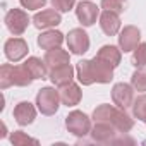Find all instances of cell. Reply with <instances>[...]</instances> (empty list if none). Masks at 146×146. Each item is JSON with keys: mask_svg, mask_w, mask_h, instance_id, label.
Listing matches in <instances>:
<instances>
[{"mask_svg": "<svg viewBox=\"0 0 146 146\" xmlns=\"http://www.w3.org/2000/svg\"><path fill=\"white\" fill-rule=\"evenodd\" d=\"M58 93H60L62 103L67 105V107H74V105H78V103L81 102V96H83L81 88H79L78 84H74V83H69V84L60 86Z\"/></svg>", "mask_w": 146, "mask_h": 146, "instance_id": "16", "label": "cell"}, {"mask_svg": "<svg viewBox=\"0 0 146 146\" xmlns=\"http://www.w3.org/2000/svg\"><path fill=\"white\" fill-rule=\"evenodd\" d=\"M112 100H113V105H117L119 108L127 110L129 107H132V102H134V88H132V84H125V83L113 84Z\"/></svg>", "mask_w": 146, "mask_h": 146, "instance_id": "5", "label": "cell"}, {"mask_svg": "<svg viewBox=\"0 0 146 146\" xmlns=\"http://www.w3.org/2000/svg\"><path fill=\"white\" fill-rule=\"evenodd\" d=\"M65 41H67V46H69L70 53H74V55H83L90 50V36L81 28L70 29Z\"/></svg>", "mask_w": 146, "mask_h": 146, "instance_id": "4", "label": "cell"}, {"mask_svg": "<svg viewBox=\"0 0 146 146\" xmlns=\"http://www.w3.org/2000/svg\"><path fill=\"white\" fill-rule=\"evenodd\" d=\"M90 70H91V78L95 83L107 84L113 79V67H110L108 64H105L98 57L90 60Z\"/></svg>", "mask_w": 146, "mask_h": 146, "instance_id": "7", "label": "cell"}, {"mask_svg": "<svg viewBox=\"0 0 146 146\" xmlns=\"http://www.w3.org/2000/svg\"><path fill=\"white\" fill-rule=\"evenodd\" d=\"M65 127L70 134H74L78 137H84L86 134L91 132V120L86 113L79 110H72L65 117Z\"/></svg>", "mask_w": 146, "mask_h": 146, "instance_id": "2", "label": "cell"}, {"mask_svg": "<svg viewBox=\"0 0 146 146\" xmlns=\"http://www.w3.org/2000/svg\"><path fill=\"white\" fill-rule=\"evenodd\" d=\"M102 9L112 11L115 14H122L127 9V0H102Z\"/></svg>", "mask_w": 146, "mask_h": 146, "instance_id": "27", "label": "cell"}, {"mask_svg": "<svg viewBox=\"0 0 146 146\" xmlns=\"http://www.w3.org/2000/svg\"><path fill=\"white\" fill-rule=\"evenodd\" d=\"M11 143L14 146H23V144H38V139L24 134L23 131H14L11 134Z\"/></svg>", "mask_w": 146, "mask_h": 146, "instance_id": "28", "label": "cell"}, {"mask_svg": "<svg viewBox=\"0 0 146 146\" xmlns=\"http://www.w3.org/2000/svg\"><path fill=\"white\" fill-rule=\"evenodd\" d=\"M60 93L53 88H41L36 95V107L43 115H53L60 107Z\"/></svg>", "mask_w": 146, "mask_h": 146, "instance_id": "1", "label": "cell"}, {"mask_svg": "<svg viewBox=\"0 0 146 146\" xmlns=\"http://www.w3.org/2000/svg\"><path fill=\"white\" fill-rule=\"evenodd\" d=\"M60 23H62L60 12L55 11V9H45L41 12H36L35 17H33V24L38 29H48V28L58 26Z\"/></svg>", "mask_w": 146, "mask_h": 146, "instance_id": "10", "label": "cell"}, {"mask_svg": "<svg viewBox=\"0 0 146 146\" xmlns=\"http://www.w3.org/2000/svg\"><path fill=\"white\" fill-rule=\"evenodd\" d=\"M76 16L84 28H90L96 23V19L100 16V9L96 4L90 2V0H81L76 7Z\"/></svg>", "mask_w": 146, "mask_h": 146, "instance_id": "6", "label": "cell"}, {"mask_svg": "<svg viewBox=\"0 0 146 146\" xmlns=\"http://www.w3.org/2000/svg\"><path fill=\"white\" fill-rule=\"evenodd\" d=\"M144 124H146V120H144Z\"/></svg>", "mask_w": 146, "mask_h": 146, "instance_id": "31", "label": "cell"}, {"mask_svg": "<svg viewBox=\"0 0 146 146\" xmlns=\"http://www.w3.org/2000/svg\"><path fill=\"white\" fill-rule=\"evenodd\" d=\"M62 41H64V35L60 31H55V29H48V31H45L38 36V46L43 48V50L57 48V46L62 45Z\"/></svg>", "mask_w": 146, "mask_h": 146, "instance_id": "18", "label": "cell"}, {"mask_svg": "<svg viewBox=\"0 0 146 146\" xmlns=\"http://www.w3.org/2000/svg\"><path fill=\"white\" fill-rule=\"evenodd\" d=\"M31 19L28 17V14L21 9H11L7 14H5V26L7 29L14 35V36H21L28 26H29Z\"/></svg>", "mask_w": 146, "mask_h": 146, "instance_id": "3", "label": "cell"}, {"mask_svg": "<svg viewBox=\"0 0 146 146\" xmlns=\"http://www.w3.org/2000/svg\"><path fill=\"white\" fill-rule=\"evenodd\" d=\"M14 119L19 125H29L36 119V108L29 102H19L14 108Z\"/></svg>", "mask_w": 146, "mask_h": 146, "instance_id": "14", "label": "cell"}, {"mask_svg": "<svg viewBox=\"0 0 146 146\" xmlns=\"http://www.w3.org/2000/svg\"><path fill=\"white\" fill-rule=\"evenodd\" d=\"M119 131L110 122H95V127H91V137L96 143H113L115 134Z\"/></svg>", "mask_w": 146, "mask_h": 146, "instance_id": "13", "label": "cell"}, {"mask_svg": "<svg viewBox=\"0 0 146 146\" xmlns=\"http://www.w3.org/2000/svg\"><path fill=\"white\" fill-rule=\"evenodd\" d=\"M131 84L136 91H146V67H137L131 76Z\"/></svg>", "mask_w": 146, "mask_h": 146, "instance_id": "23", "label": "cell"}, {"mask_svg": "<svg viewBox=\"0 0 146 146\" xmlns=\"http://www.w3.org/2000/svg\"><path fill=\"white\" fill-rule=\"evenodd\" d=\"M131 62H132V65H134L136 69L146 65V43H139V45L134 48V53H132Z\"/></svg>", "mask_w": 146, "mask_h": 146, "instance_id": "26", "label": "cell"}, {"mask_svg": "<svg viewBox=\"0 0 146 146\" xmlns=\"http://www.w3.org/2000/svg\"><path fill=\"white\" fill-rule=\"evenodd\" d=\"M24 65L29 70V74L33 76V79H46V64H45V60H41L38 57H29L24 62Z\"/></svg>", "mask_w": 146, "mask_h": 146, "instance_id": "20", "label": "cell"}, {"mask_svg": "<svg viewBox=\"0 0 146 146\" xmlns=\"http://www.w3.org/2000/svg\"><path fill=\"white\" fill-rule=\"evenodd\" d=\"M21 5L28 11H38V9H43L46 0H19Z\"/></svg>", "mask_w": 146, "mask_h": 146, "instance_id": "30", "label": "cell"}, {"mask_svg": "<svg viewBox=\"0 0 146 146\" xmlns=\"http://www.w3.org/2000/svg\"><path fill=\"white\" fill-rule=\"evenodd\" d=\"M48 79L58 88L64 86V84H69V83H72V79H74V67L70 64L53 67V69L48 70Z\"/></svg>", "mask_w": 146, "mask_h": 146, "instance_id": "11", "label": "cell"}, {"mask_svg": "<svg viewBox=\"0 0 146 146\" xmlns=\"http://www.w3.org/2000/svg\"><path fill=\"white\" fill-rule=\"evenodd\" d=\"M28 43L23 40V38H11L5 41L4 45V52H5V57L11 60V62H19L23 60L26 55H28Z\"/></svg>", "mask_w": 146, "mask_h": 146, "instance_id": "9", "label": "cell"}, {"mask_svg": "<svg viewBox=\"0 0 146 146\" xmlns=\"http://www.w3.org/2000/svg\"><path fill=\"white\" fill-rule=\"evenodd\" d=\"M132 115L137 120H146V95H139L132 102Z\"/></svg>", "mask_w": 146, "mask_h": 146, "instance_id": "24", "label": "cell"}, {"mask_svg": "<svg viewBox=\"0 0 146 146\" xmlns=\"http://www.w3.org/2000/svg\"><path fill=\"white\" fill-rule=\"evenodd\" d=\"M100 28L107 36H115L120 31V19L119 14L112 11H103L100 16Z\"/></svg>", "mask_w": 146, "mask_h": 146, "instance_id": "15", "label": "cell"}, {"mask_svg": "<svg viewBox=\"0 0 146 146\" xmlns=\"http://www.w3.org/2000/svg\"><path fill=\"white\" fill-rule=\"evenodd\" d=\"M12 67L11 64H4L2 67H0V88L2 90H7L11 86H14L12 83Z\"/></svg>", "mask_w": 146, "mask_h": 146, "instance_id": "25", "label": "cell"}, {"mask_svg": "<svg viewBox=\"0 0 146 146\" xmlns=\"http://www.w3.org/2000/svg\"><path fill=\"white\" fill-rule=\"evenodd\" d=\"M96 57L100 58V60H103L105 64H108L110 67H119V64H120V50L117 48V46H113V45H105V46H102L100 50H98V53H96Z\"/></svg>", "mask_w": 146, "mask_h": 146, "instance_id": "19", "label": "cell"}, {"mask_svg": "<svg viewBox=\"0 0 146 146\" xmlns=\"http://www.w3.org/2000/svg\"><path fill=\"white\" fill-rule=\"evenodd\" d=\"M76 74H78V79L83 86H91L95 81L91 78V70H90V60H81L78 62L76 65Z\"/></svg>", "mask_w": 146, "mask_h": 146, "instance_id": "22", "label": "cell"}, {"mask_svg": "<svg viewBox=\"0 0 146 146\" xmlns=\"http://www.w3.org/2000/svg\"><path fill=\"white\" fill-rule=\"evenodd\" d=\"M33 81H35V79H33V76L29 74V70L26 69L24 64L12 67V83H14V86L24 88V86H29Z\"/></svg>", "mask_w": 146, "mask_h": 146, "instance_id": "21", "label": "cell"}, {"mask_svg": "<svg viewBox=\"0 0 146 146\" xmlns=\"http://www.w3.org/2000/svg\"><path fill=\"white\" fill-rule=\"evenodd\" d=\"M108 122H110L120 134H127V132L134 127V120L125 113L124 108H119V107H113Z\"/></svg>", "mask_w": 146, "mask_h": 146, "instance_id": "12", "label": "cell"}, {"mask_svg": "<svg viewBox=\"0 0 146 146\" xmlns=\"http://www.w3.org/2000/svg\"><path fill=\"white\" fill-rule=\"evenodd\" d=\"M141 31L136 26H125L119 35V48L122 52H134V48L139 45Z\"/></svg>", "mask_w": 146, "mask_h": 146, "instance_id": "8", "label": "cell"}, {"mask_svg": "<svg viewBox=\"0 0 146 146\" xmlns=\"http://www.w3.org/2000/svg\"><path fill=\"white\" fill-rule=\"evenodd\" d=\"M50 2H52V5H53L55 11H58V12H69L72 7H74L76 0H50Z\"/></svg>", "mask_w": 146, "mask_h": 146, "instance_id": "29", "label": "cell"}, {"mask_svg": "<svg viewBox=\"0 0 146 146\" xmlns=\"http://www.w3.org/2000/svg\"><path fill=\"white\" fill-rule=\"evenodd\" d=\"M43 60H45L48 69H53V67H58V65H64V64H70V55H69V52L57 46V48L46 50Z\"/></svg>", "mask_w": 146, "mask_h": 146, "instance_id": "17", "label": "cell"}]
</instances>
